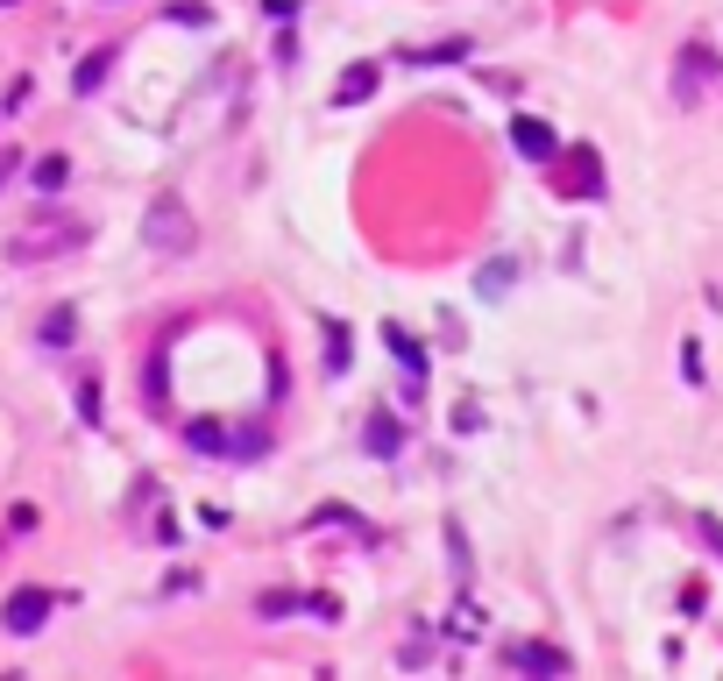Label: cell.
<instances>
[{"instance_id": "cell-1", "label": "cell", "mask_w": 723, "mask_h": 681, "mask_svg": "<svg viewBox=\"0 0 723 681\" xmlns=\"http://www.w3.org/2000/svg\"><path fill=\"white\" fill-rule=\"evenodd\" d=\"M149 242L192 249V227H185V206H178V199H156V206H149Z\"/></svg>"}, {"instance_id": "cell-3", "label": "cell", "mask_w": 723, "mask_h": 681, "mask_svg": "<svg viewBox=\"0 0 723 681\" xmlns=\"http://www.w3.org/2000/svg\"><path fill=\"white\" fill-rule=\"evenodd\" d=\"M702 71H709V50H702V43H688V50H681V79H674V100H681V107H695Z\"/></svg>"}, {"instance_id": "cell-2", "label": "cell", "mask_w": 723, "mask_h": 681, "mask_svg": "<svg viewBox=\"0 0 723 681\" xmlns=\"http://www.w3.org/2000/svg\"><path fill=\"white\" fill-rule=\"evenodd\" d=\"M43 618H50V596L43 589H15L8 596V632H43Z\"/></svg>"}, {"instance_id": "cell-13", "label": "cell", "mask_w": 723, "mask_h": 681, "mask_svg": "<svg viewBox=\"0 0 723 681\" xmlns=\"http://www.w3.org/2000/svg\"><path fill=\"white\" fill-rule=\"evenodd\" d=\"M36 185H64V157H43V164H36Z\"/></svg>"}, {"instance_id": "cell-12", "label": "cell", "mask_w": 723, "mask_h": 681, "mask_svg": "<svg viewBox=\"0 0 723 681\" xmlns=\"http://www.w3.org/2000/svg\"><path fill=\"white\" fill-rule=\"evenodd\" d=\"M100 79H107V50H100V57H93V64H86V71H78V93H93V86H100Z\"/></svg>"}, {"instance_id": "cell-4", "label": "cell", "mask_w": 723, "mask_h": 681, "mask_svg": "<svg viewBox=\"0 0 723 681\" xmlns=\"http://www.w3.org/2000/svg\"><path fill=\"white\" fill-rule=\"evenodd\" d=\"M511 142L525 149V157H553V128H546L539 114H518V121H511Z\"/></svg>"}, {"instance_id": "cell-6", "label": "cell", "mask_w": 723, "mask_h": 681, "mask_svg": "<svg viewBox=\"0 0 723 681\" xmlns=\"http://www.w3.org/2000/svg\"><path fill=\"white\" fill-rule=\"evenodd\" d=\"M376 93V64H355L348 79H341V93H334V107H355V100H369Z\"/></svg>"}, {"instance_id": "cell-10", "label": "cell", "mask_w": 723, "mask_h": 681, "mask_svg": "<svg viewBox=\"0 0 723 681\" xmlns=\"http://www.w3.org/2000/svg\"><path fill=\"white\" fill-rule=\"evenodd\" d=\"M327 369H334V376L348 369V334H341V327H327Z\"/></svg>"}, {"instance_id": "cell-11", "label": "cell", "mask_w": 723, "mask_h": 681, "mask_svg": "<svg viewBox=\"0 0 723 681\" xmlns=\"http://www.w3.org/2000/svg\"><path fill=\"white\" fill-rule=\"evenodd\" d=\"M511 284V263H490V270H482V298H497Z\"/></svg>"}, {"instance_id": "cell-8", "label": "cell", "mask_w": 723, "mask_h": 681, "mask_svg": "<svg viewBox=\"0 0 723 681\" xmlns=\"http://www.w3.org/2000/svg\"><path fill=\"white\" fill-rule=\"evenodd\" d=\"M518 660H525V667H539V674H560V667H568V653H553V646H525Z\"/></svg>"}, {"instance_id": "cell-7", "label": "cell", "mask_w": 723, "mask_h": 681, "mask_svg": "<svg viewBox=\"0 0 723 681\" xmlns=\"http://www.w3.org/2000/svg\"><path fill=\"white\" fill-rule=\"evenodd\" d=\"M397 447H405V426H397V419H369V454H397Z\"/></svg>"}, {"instance_id": "cell-5", "label": "cell", "mask_w": 723, "mask_h": 681, "mask_svg": "<svg viewBox=\"0 0 723 681\" xmlns=\"http://www.w3.org/2000/svg\"><path fill=\"white\" fill-rule=\"evenodd\" d=\"M185 440H192L199 454H234V433H227V426H213V419H192V426H185Z\"/></svg>"}, {"instance_id": "cell-9", "label": "cell", "mask_w": 723, "mask_h": 681, "mask_svg": "<svg viewBox=\"0 0 723 681\" xmlns=\"http://www.w3.org/2000/svg\"><path fill=\"white\" fill-rule=\"evenodd\" d=\"M383 341H390V348H397V362H405V369H419V362H426V355H419V341H412V334H405V327H390V334H383Z\"/></svg>"}]
</instances>
